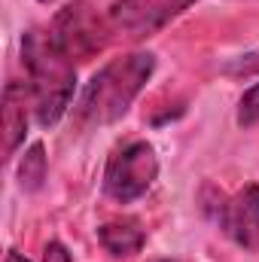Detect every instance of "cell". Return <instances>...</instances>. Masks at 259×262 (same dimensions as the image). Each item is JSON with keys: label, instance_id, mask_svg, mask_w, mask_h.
Here are the masks:
<instances>
[{"label": "cell", "instance_id": "9c48e42d", "mask_svg": "<svg viewBox=\"0 0 259 262\" xmlns=\"http://www.w3.org/2000/svg\"><path fill=\"white\" fill-rule=\"evenodd\" d=\"M43 180H46V149H43V143H31L18 165V183H21V189L34 192L43 186Z\"/></svg>", "mask_w": 259, "mask_h": 262}, {"label": "cell", "instance_id": "7a4b0ae2", "mask_svg": "<svg viewBox=\"0 0 259 262\" xmlns=\"http://www.w3.org/2000/svg\"><path fill=\"white\" fill-rule=\"evenodd\" d=\"M153 70H156V58L149 52H131L104 64L92 76V82L85 85L76 104V122L82 128H101L122 119L134 104V98L140 95V89L149 82Z\"/></svg>", "mask_w": 259, "mask_h": 262}, {"label": "cell", "instance_id": "9a60e30c", "mask_svg": "<svg viewBox=\"0 0 259 262\" xmlns=\"http://www.w3.org/2000/svg\"><path fill=\"white\" fill-rule=\"evenodd\" d=\"M162 262H171V259H162Z\"/></svg>", "mask_w": 259, "mask_h": 262}, {"label": "cell", "instance_id": "5b68a950", "mask_svg": "<svg viewBox=\"0 0 259 262\" xmlns=\"http://www.w3.org/2000/svg\"><path fill=\"white\" fill-rule=\"evenodd\" d=\"M195 0H116L107 9V25L113 34L128 40H143L162 31L171 18L189 9Z\"/></svg>", "mask_w": 259, "mask_h": 262}, {"label": "cell", "instance_id": "6da1fadb", "mask_svg": "<svg viewBox=\"0 0 259 262\" xmlns=\"http://www.w3.org/2000/svg\"><path fill=\"white\" fill-rule=\"evenodd\" d=\"M21 58L28 70V89L34 116L43 128L58 125L76 92V64L58 46L52 31H28L21 40Z\"/></svg>", "mask_w": 259, "mask_h": 262}, {"label": "cell", "instance_id": "ba28073f", "mask_svg": "<svg viewBox=\"0 0 259 262\" xmlns=\"http://www.w3.org/2000/svg\"><path fill=\"white\" fill-rule=\"evenodd\" d=\"M98 241L110 256H134L143 247L146 235L134 223H107L98 229Z\"/></svg>", "mask_w": 259, "mask_h": 262}, {"label": "cell", "instance_id": "8fae6325", "mask_svg": "<svg viewBox=\"0 0 259 262\" xmlns=\"http://www.w3.org/2000/svg\"><path fill=\"white\" fill-rule=\"evenodd\" d=\"M256 70H259V52H253V55H247V58L235 61L226 73H232V76H250V73H256Z\"/></svg>", "mask_w": 259, "mask_h": 262}, {"label": "cell", "instance_id": "8992f818", "mask_svg": "<svg viewBox=\"0 0 259 262\" xmlns=\"http://www.w3.org/2000/svg\"><path fill=\"white\" fill-rule=\"evenodd\" d=\"M220 229L247 253L259 250V183L238 189L232 198H223L217 207Z\"/></svg>", "mask_w": 259, "mask_h": 262}, {"label": "cell", "instance_id": "7c38bea8", "mask_svg": "<svg viewBox=\"0 0 259 262\" xmlns=\"http://www.w3.org/2000/svg\"><path fill=\"white\" fill-rule=\"evenodd\" d=\"M43 262H73V256L67 253V247L61 241H49L43 250Z\"/></svg>", "mask_w": 259, "mask_h": 262}, {"label": "cell", "instance_id": "3957f363", "mask_svg": "<svg viewBox=\"0 0 259 262\" xmlns=\"http://www.w3.org/2000/svg\"><path fill=\"white\" fill-rule=\"evenodd\" d=\"M156 174H159L156 149L146 140H131L119 152H113V159L107 162L104 192L113 201H119V204H131L140 195H146Z\"/></svg>", "mask_w": 259, "mask_h": 262}, {"label": "cell", "instance_id": "30bf717a", "mask_svg": "<svg viewBox=\"0 0 259 262\" xmlns=\"http://www.w3.org/2000/svg\"><path fill=\"white\" fill-rule=\"evenodd\" d=\"M259 122V82H253L238 101V125L250 128Z\"/></svg>", "mask_w": 259, "mask_h": 262}, {"label": "cell", "instance_id": "4fadbf2b", "mask_svg": "<svg viewBox=\"0 0 259 262\" xmlns=\"http://www.w3.org/2000/svg\"><path fill=\"white\" fill-rule=\"evenodd\" d=\"M3 262H31V259H25V256H21L18 250H9V253H6V259H3Z\"/></svg>", "mask_w": 259, "mask_h": 262}, {"label": "cell", "instance_id": "5bb4252c", "mask_svg": "<svg viewBox=\"0 0 259 262\" xmlns=\"http://www.w3.org/2000/svg\"><path fill=\"white\" fill-rule=\"evenodd\" d=\"M40 3H52V0H40Z\"/></svg>", "mask_w": 259, "mask_h": 262}, {"label": "cell", "instance_id": "52a82bcc", "mask_svg": "<svg viewBox=\"0 0 259 262\" xmlns=\"http://www.w3.org/2000/svg\"><path fill=\"white\" fill-rule=\"evenodd\" d=\"M28 98H31L28 82H9L3 89V149H6V159L15 156V149L21 146V140L28 134Z\"/></svg>", "mask_w": 259, "mask_h": 262}, {"label": "cell", "instance_id": "277c9868", "mask_svg": "<svg viewBox=\"0 0 259 262\" xmlns=\"http://www.w3.org/2000/svg\"><path fill=\"white\" fill-rule=\"evenodd\" d=\"M49 31L73 61H85L107 46L110 25H107V15L104 18L98 15L92 0H73L55 15Z\"/></svg>", "mask_w": 259, "mask_h": 262}]
</instances>
